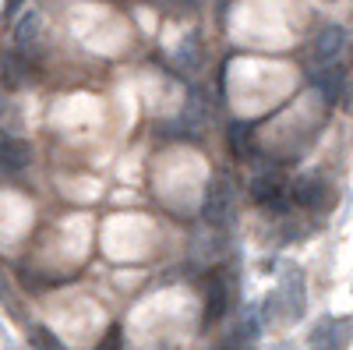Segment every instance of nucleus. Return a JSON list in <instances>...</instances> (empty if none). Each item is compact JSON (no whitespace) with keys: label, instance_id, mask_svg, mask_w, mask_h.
<instances>
[{"label":"nucleus","instance_id":"nucleus-1","mask_svg":"<svg viewBox=\"0 0 353 350\" xmlns=\"http://www.w3.org/2000/svg\"><path fill=\"white\" fill-rule=\"evenodd\" d=\"M205 220H209L212 226H230L233 216H237V188H233L230 177H212L209 191H205Z\"/></svg>","mask_w":353,"mask_h":350},{"label":"nucleus","instance_id":"nucleus-2","mask_svg":"<svg viewBox=\"0 0 353 350\" xmlns=\"http://www.w3.org/2000/svg\"><path fill=\"white\" fill-rule=\"evenodd\" d=\"M343 50H346V28H339V25H325L321 32L311 39V46H307V64L311 68H332L339 57H343Z\"/></svg>","mask_w":353,"mask_h":350},{"label":"nucleus","instance_id":"nucleus-3","mask_svg":"<svg viewBox=\"0 0 353 350\" xmlns=\"http://www.w3.org/2000/svg\"><path fill=\"white\" fill-rule=\"evenodd\" d=\"M286 195H290V184L276 170H265V173H254L251 177V198L258 202V206H265V209H283Z\"/></svg>","mask_w":353,"mask_h":350},{"label":"nucleus","instance_id":"nucleus-4","mask_svg":"<svg viewBox=\"0 0 353 350\" xmlns=\"http://www.w3.org/2000/svg\"><path fill=\"white\" fill-rule=\"evenodd\" d=\"M39 36H43V18H39V11L28 8V11L18 14V21L11 25V46H14V53L28 57V53L39 46Z\"/></svg>","mask_w":353,"mask_h":350},{"label":"nucleus","instance_id":"nucleus-5","mask_svg":"<svg viewBox=\"0 0 353 350\" xmlns=\"http://www.w3.org/2000/svg\"><path fill=\"white\" fill-rule=\"evenodd\" d=\"M290 195H293V202H297L301 209H311V213L325 209L329 202H332L329 184L321 181V177H301V181H293L290 184Z\"/></svg>","mask_w":353,"mask_h":350},{"label":"nucleus","instance_id":"nucleus-6","mask_svg":"<svg viewBox=\"0 0 353 350\" xmlns=\"http://www.w3.org/2000/svg\"><path fill=\"white\" fill-rule=\"evenodd\" d=\"M28 163H32V145L11 131H0V170H25Z\"/></svg>","mask_w":353,"mask_h":350},{"label":"nucleus","instance_id":"nucleus-7","mask_svg":"<svg viewBox=\"0 0 353 350\" xmlns=\"http://www.w3.org/2000/svg\"><path fill=\"white\" fill-rule=\"evenodd\" d=\"M0 75H4L8 89H21V85L28 81V57H21V53L11 50L4 61H0Z\"/></svg>","mask_w":353,"mask_h":350},{"label":"nucleus","instance_id":"nucleus-8","mask_svg":"<svg viewBox=\"0 0 353 350\" xmlns=\"http://www.w3.org/2000/svg\"><path fill=\"white\" fill-rule=\"evenodd\" d=\"M36 343H39V350H61V343H57L50 333H43V329L36 333Z\"/></svg>","mask_w":353,"mask_h":350},{"label":"nucleus","instance_id":"nucleus-9","mask_svg":"<svg viewBox=\"0 0 353 350\" xmlns=\"http://www.w3.org/2000/svg\"><path fill=\"white\" fill-rule=\"evenodd\" d=\"M21 4V0H8V14H14V8Z\"/></svg>","mask_w":353,"mask_h":350}]
</instances>
